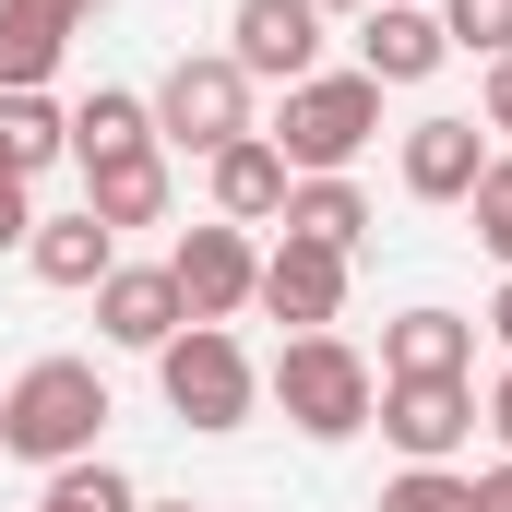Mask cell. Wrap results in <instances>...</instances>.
<instances>
[{
    "mask_svg": "<svg viewBox=\"0 0 512 512\" xmlns=\"http://www.w3.org/2000/svg\"><path fill=\"white\" fill-rule=\"evenodd\" d=\"M96 429H108V370L96 358H36V370H12L0 393V453H24V465H84L96 453Z\"/></svg>",
    "mask_w": 512,
    "mask_h": 512,
    "instance_id": "1",
    "label": "cell"
},
{
    "mask_svg": "<svg viewBox=\"0 0 512 512\" xmlns=\"http://www.w3.org/2000/svg\"><path fill=\"white\" fill-rule=\"evenodd\" d=\"M370 131H382V84L370 72H310V84H286L262 143L286 155V179H346L370 155Z\"/></svg>",
    "mask_w": 512,
    "mask_h": 512,
    "instance_id": "2",
    "label": "cell"
},
{
    "mask_svg": "<svg viewBox=\"0 0 512 512\" xmlns=\"http://www.w3.org/2000/svg\"><path fill=\"white\" fill-rule=\"evenodd\" d=\"M262 393L286 405V429H298V441H358V429H370V405H382V370H370L346 334H286V358L262 370Z\"/></svg>",
    "mask_w": 512,
    "mask_h": 512,
    "instance_id": "3",
    "label": "cell"
},
{
    "mask_svg": "<svg viewBox=\"0 0 512 512\" xmlns=\"http://www.w3.org/2000/svg\"><path fill=\"white\" fill-rule=\"evenodd\" d=\"M155 393H167L179 429H239L262 405V370H251V346H239L227 322H179V334L155 346Z\"/></svg>",
    "mask_w": 512,
    "mask_h": 512,
    "instance_id": "4",
    "label": "cell"
},
{
    "mask_svg": "<svg viewBox=\"0 0 512 512\" xmlns=\"http://www.w3.org/2000/svg\"><path fill=\"white\" fill-rule=\"evenodd\" d=\"M251 120V72L227 60V48H203V60H167V84H155V143H179V155H227Z\"/></svg>",
    "mask_w": 512,
    "mask_h": 512,
    "instance_id": "5",
    "label": "cell"
},
{
    "mask_svg": "<svg viewBox=\"0 0 512 512\" xmlns=\"http://www.w3.org/2000/svg\"><path fill=\"white\" fill-rule=\"evenodd\" d=\"M167 274H179V310L191 322H239L251 310V286H262V251H251V227H179V251H167Z\"/></svg>",
    "mask_w": 512,
    "mask_h": 512,
    "instance_id": "6",
    "label": "cell"
},
{
    "mask_svg": "<svg viewBox=\"0 0 512 512\" xmlns=\"http://www.w3.org/2000/svg\"><path fill=\"white\" fill-rule=\"evenodd\" d=\"M382 441L405 465H453L465 441H477V382H382Z\"/></svg>",
    "mask_w": 512,
    "mask_h": 512,
    "instance_id": "7",
    "label": "cell"
},
{
    "mask_svg": "<svg viewBox=\"0 0 512 512\" xmlns=\"http://www.w3.org/2000/svg\"><path fill=\"white\" fill-rule=\"evenodd\" d=\"M489 131L477 120H453V108H429V120H405V143H393V179L417 191V203H465L477 179H489Z\"/></svg>",
    "mask_w": 512,
    "mask_h": 512,
    "instance_id": "8",
    "label": "cell"
},
{
    "mask_svg": "<svg viewBox=\"0 0 512 512\" xmlns=\"http://www.w3.org/2000/svg\"><path fill=\"white\" fill-rule=\"evenodd\" d=\"M227 60L251 84H310L322 72V12L310 0H239L227 12Z\"/></svg>",
    "mask_w": 512,
    "mask_h": 512,
    "instance_id": "9",
    "label": "cell"
},
{
    "mask_svg": "<svg viewBox=\"0 0 512 512\" xmlns=\"http://www.w3.org/2000/svg\"><path fill=\"white\" fill-rule=\"evenodd\" d=\"M251 310L298 322V334H334V322H346V251H322V239H274V251H262Z\"/></svg>",
    "mask_w": 512,
    "mask_h": 512,
    "instance_id": "10",
    "label": "cell"
},
{
    "mask_svg": "<svg viewBox=\"0 0 512 512\" xmlns=\"http://www.w3.org/2000/svg\"><path fill=\"white\" fill-rule=\"evenodd\" d=\"M179 322H191V310H179V274H167V262H108V286H96V334H108V346L155 358Z\"/></svg>",
    "mask_w": 512,
    "mask_h": 512,
    "instance_id": "11",
    "label": "cell"
},
{
    "mask_svg": "<svg viewBox=\"0 0 512 512\" xmlns=\"http://www.w3.org/2000/svg\"><path fill=\"white\" fill-rule=\"evenodd\" d=\"M72 24H96V0H0V96H36L60 72Z\"/></svg>",
    "mask_w": 512,
    "mask_h": 512,
    "instance_id": "12",
    "label": "cell"
},
{
    "mask_svg": "<svg viewBox=\"0 0 512 512\" xmlns=\"http://www.w3.org/2000/svg\"><path fill=\"white\" fill-rule=\"evenodd\" d=\"M453 48H441V12H417V0H370L358 12V72L370 84H429Z\"/></svg>",
    "mask_w": 512,
    "mask_h": 512,
    "instance_id": "13",
    "label": "cell"
},
{
    "mask_svg": "<svg viewBox=\"0 0 512 512\" xmlns=\"http://www.w3.org/2000/svg\"><path fill=\"white\" fill-rule=\"evenodd\" d=\"M477 322L465 310H393L382 322V382H465Z\"/></svg>",
    "mask_w": 512,
    "mask_h": 512,
    "instance_id": "14",
    "label": "cell"
},
{
    "mask_svg": "<svg viewBox=\"0 0 512 512\" xmlns=\"http://www.w3.org/2000/svg\"><path fill=\"white\" fill-rule=\"evenodd\" d=\"M203 167H215V215H227V227H274V215H286V191H298V179H286V155H274L262 131H239V143H227V155H203Z\"/></svg>",
    "mask_w": 512,
    "mask_h": 512,
    "instance_id": "15",
    "label": "cell"
},
{
    "mask_svg": "<svg viewBox=\"0 0 512 512\" xmlns=\"http://www.w3.org/2000/svg\"><path fill=\"white\" fill-rule=\"evenodd\" d=\"M120 155H167V143H155V96L96 84V96L72 108V167H120Z\"/></svg>",
    "mask_w": 512,
    "mask_h": 512,
    "instance_id": "16",
    "label": "cell"
},
{
    "mask_svg": "<svg viewBox=\"0 0 512 512\" xmlns=\"http://www.w3.org/2000/svg\"><path fill=\"white\" fill-rule=\"evenodd\" d=\"M24 262H36V286H108V262H120V239H108L96 215H36V239H24Z\"/></svg>",
    "mask_w": 512,
    "mask_h": 512,
    "instance_id": "17",
    "label": "cell"
},
{
    "mask_svg": "<svg viewBox=\"0 0 512 512\" xmlns=\"http://www.w3.org/2000/svg\"><path fill=\"white\" fill-rule=\"evenodd\" d=\"M274 227H286V239H322V251L358 262V239H370V191H358V179H298Z\"/></svg>",
    "mask_w": 512,
    "mask_h": 512,
    "instance_id": "18",
    "label": "cell"
},
{
    "mask_svg": "<svg viewBox=\"0 0 512 512\" xmlns=\"http://www.w3.org/2000/svg\"><path fill=\"white\" fill-rule=\"evenodd\" d=\"M84 215L120 239V227H155L167 215V155H120V167H84Z\"/></svg>",
    "mask_w": 512,
    "mask_h": 512,
    "instance_id": "19",
    "label": "cell"
},
{
    "mask_svg": "<svg viewBox=\"0 0 512 512\" xmlns=\"http://www.w3.org/2000/svg\"><path fill=\"white\" fill-rule=\"evenodd\" d=\"M0 143H12V167L36 179L48 155H72V108H48V84H36V96H0Z\"/></svg>",
    "mask_w": 512,
    "mask_h": 512,
    "instance_id": "20",
    "label": "cell"
},
{
    "mask_svg": "<svg viewBox=\"0 0 512 512\" xmlns=\"http://www.w3.org/2000/svg\"><path fill=\"white\" fill-rule=\"evenodd\" d=\"M36 512H143V489H131L108 453H84V465H60V477H48V501H36Z\"/></svg>",
    "mask_w": 512,
    "mask_h": 512,
    "instance_id": "21",
    "label": "cell"
},
{
    "mask_svg": "<svg viewBox=\"0 0 512 512\" xmlns=\"http://www.w3.org/2000/svg\"><path fill=\"white\" fill-rule=\"evenodd\" d=\"M370 512H489V489H477V477H453V465H405Z\"/></svg>",
    "mask_w": 512,
    "mask_h": 512,
    "instance_id": "22",
    "label": "cell"
},
{
    "mask_svg": "<svg viewBox=\"0 0 512 512\" xmlns=\"http://www.w3.org/2000/svg\"><path fill=\"white\" fill-rule=\"evenodd\" d=\"M465 215H477V251L512 274V155H489V179L465 191Z\"/></svg>",
    "mask_w": 512,
    "mask_h": 512,
    "instance_id": "23",
    "label": "cell"
},
{
    "mask_svg": "<svg viewBox=\"0 0 512 512\" xmlns=\"http://www.w3.org/2000/svg\"><path fill=\"white\" fill-rule=\"evenodd\" d=\"M441 48L501 60V48H512V0H441Z\"/></svg>",
    "mask_w": 512,
    "mask_h": 512,
    "instance_id": "24",
    "label": "cell"
},
{
    "mask_svg": "<svg viewBox=\"0 0 512 512\" xmlns=\"http://www.w3.org/2000/svg\"><path fill=\"white\" fill-rule=\"evenodd\" d=\"M477 131H501V143H512V48L477 72Z\"/></svg>",
    "mask_w": 512,
    "mask_h": 512,
    "instance_id": "25",
    "label": "cell"
},
{
    "mask_svg": "<svg viewBox=\"0 0 512 512\" xmlns=\"http://www.w3.org/2000/svg\"><path fill=\"white\" fill-rule=\"evenodd\" d=\"M36 239V203H24V179H0V251H24Z\"/></svg>",
    "mask_w": 512,
    "mask_h": 512,
    "instance_id": "26",
    "label": "cell"
},
{
    "mask_svg": "<svg viewBox=\"0 0 512 512\" xmlns=\"http://www.w3.org/2000/svg\"><path fill=\"white\" fill-rule=\"evenodd\" d=\"M477 417H489V441H501V465H512V370L489 382V405H477Z\"/></svg>",
    "mask_w": 512,
    "mask_h": 512,
    "instance_id": "27",
    "label": "cell"
},
{
    "mask_svg": "<svg viewBox=\"0 0 512 512\" xmlns=\"http://www.w3.org/2000/svg\"><path fill=\"white\" fill-rule=\"evenodd\" d=\"M489 334H501V358H512V274H501V298H489Z\"/></svg>",
    "mask_w": 512,
    "mask_h": 512,
    "instance_id": "28",
    "label": "cell"
},
{
    "mask_svg": "<svg viewBox=\"0 0 512 512\" xmlns=\"http://www.w3.org/2000/svg\"><path fill=\"white\" fill-rule=\"evenodd\" d=\"M477 489H489V512H512V465H489V477H477Z\"/></svg>",
    "mask_w": 512,
    "mask_h": 512,
    "instance_id": "29",
    "label": "cell"
},
{
    "mask_svg": "<svg viewBox=\"0 0 512 512\" xmlns=\"http://www.w3.org/2000/svg\"><path fill=\"white\" fill-rule=\"evenodd\" d=\"M310 12H370V0H310Z\"/></svg>",
    "mask_w": 512,
    "mask_h": 512,
    "instance_id": "30",
    "label": "cell"
},
{
    "mask_svg": "<svg viewBox=\"0 0 512 512\" xmlns=\"http://www.w3.org/2000/svg\"><path fill=\"white\" fill-rule=\"evenodd\" d=\"M143 512H203V501H143Z\"/></svg>",
    "mask_w": 512,
    "mask_h": 512,
    "instance_id": "31",
    "label": "cell"
},
{
    "mask_svg": "<svg viewBox=\"0 0 512 512\" xmlns=\"http://www.w3.org/2000/svg\"><path fill=\"white\" fill-rule=\"evenodd\" d=\"M0 179H24V167H12V143H0Z\"/></svg>",
    "mask_w": 512,
    "mask_h": 512,
    "instance_id": "32",
    "label": "cell"
}]
</instances>
